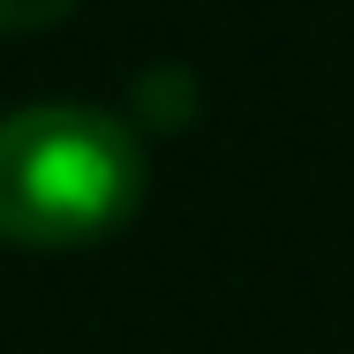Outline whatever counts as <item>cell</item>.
Instances as JSON below:
<instances>
[{
  "instance_id": "obj_3",
  "label": "cell",
  "mask_w": 354,
  "mask_h": 354,
  "mask_svg": "<svg viewBox=\"0 0 354 354\" xmlns=\"http://www.w3.org/2000/svg\"><path fill=\"white\" fill-rule=\"evenodd\" d=\"M75 0H0V30H38L53 15H68Z\"/></svg>"
},
{
  "instance_id": "obj_2",
  "label": "cell",
  "mask_w": 354,
  "mask_h": 354,
  "mask_svg": "<svg viewBox=\"0 0 354 354\" xmlns=\"http://www.w3.org/2000/svg\"><path fill=\"white\" fill-rule=\"evenodd\" d=\"M189 91H196V83H189L181 68H151V75L136 83L143 113H151V98H166V106H158V121H181V113H189Z\"/></svg>"
},
{
  "instance_id": "obj_1",
  "label": "cell",
  "mask_w": 354,
  "mask_h": 354,
  "mask_svg": "<svg viewBox=\"0 0 354 354\" xmlns=\"http://www.w3.org/2000/svg\"><path fill=\"white\" fill-rule=\"evenodd\" d=\"M143 204V143L91 98H38L0 113V241L83 249Z\"/></svg>"
}]
</instances>
